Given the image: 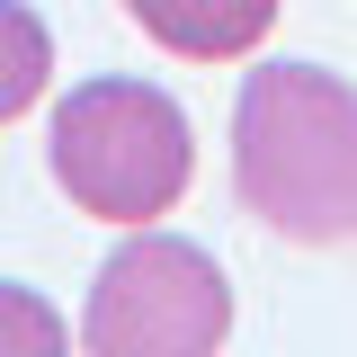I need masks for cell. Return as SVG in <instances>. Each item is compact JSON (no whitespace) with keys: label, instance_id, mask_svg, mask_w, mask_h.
Wrapping results in <instances>:
<instances>
[{"label":"cell","instance_id":"5b68a950","mask_svg":"<svg viewBox=\"0 0 357 357\" xmlns=\"http://www.w3.org/2000/svg\"><path fill=\"white\" fill-rule=\"evenodd\" d=\"M54 81V27L27 0H0V126H18Z\"/></svg>","mask_w":357,"mask_h":357},{"label":"cell","instance_id":"277c9868","mask_svg":"<svg viewBox=\"0 0 357 357\" xmlns=\"http://www.w3.org/2000/svg\"><path fill=\"white\" fill-rule=\"evenodd\" d=\"M126 18L178 63H241L277 27V0H126Z\"/></svg>","mask_w":357,"mask_h":357},{"label":"cell","instance_id":"3957f363","mask_svg":"<svg viewBox=\"0 0 357 357\" xmlns=\"http://www.w3.org/2000/svg\"><path fill=\"white\" fill-rule=\"evenodd\" d=\"M81 340L98 357H206L232 340V286L206 241H178L161 223H134L116 259L89 277Z\"/></svg>","mask_w":357,"mask_h":357},{"label":"cell","instance_id":"7a4b0ae2","mask_svg":"<svg viewBox=\"0 0 357 357\" xmlns=\"http://www.w3.org/2000/svg\"><path fill=\"white\" fill-rule=\"evenodd\" d=\"M45 161H54V188L89 223H126L134 232V223L178 215V197L197 178V134H188V107L161 81L98 72V81L54 98Z\"/></svg>","mask_w":357,"mask_h":357},{"label":"cell","instance_id":"8992f818","mask_svg":"<svg viewBox=\"0 0 357 357\" xmlns=\"http://www.w3.org/2000/svg\"><path fill=\"white\" fill-rule=\"evenodd\" d=\"M72 340V321L45 304V295H27V286H0V357H54Z\"/></svg>","mask_w":357,"mask_h":357},{"label":"cell","instance_id":"6da1fadb","mask_svg":"<svg viewBox=\"0 0 357 357\" xmlns=\"http://www.w3.org/2000/svg\"><path fill=\"white\" fill-rule=\"evenodd\" d=\"M232 188L277 241H357V89L321 63H259L232 98Z\"/></svg>","mask_w":357,"mask_h":357}]
</instances>
